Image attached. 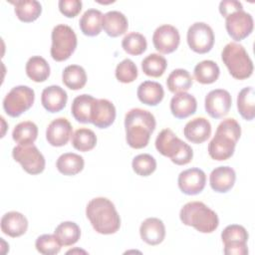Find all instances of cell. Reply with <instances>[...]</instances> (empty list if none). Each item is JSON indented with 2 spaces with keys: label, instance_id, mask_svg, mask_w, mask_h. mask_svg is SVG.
Masks as SVG:
<instances>
[{
  "label": "cell",
  "instance_id": "603a6c76",
  "mask_svg": "<svg viewBox=\"0 0 255 255\" xmlns=\"http://www.w3.org/2000/svg\"><path fill=\"white\" fill-rule=\"evenodd\" d=\"M28 229L27 218L18 211H9L1 218V230L4 234L16 238L26 233Z\"/></svg>",
  "mask_w": 255,
  "mask_h": 255
},
{
  "label": "cell",
  "instance_id": "d6a6232c",
  "mask_svg": "<svg viewBox=\"0 0 255 255\" xmlns=\"http://www.w3.org/2000/svg\"><path fill=\"white\" fill-rule=\"evenodd\" d=\"M193 84L191 75L187 70L175 69L166 79L167 89L174 94L188 91Z\"/></svg>",
  "mask_w": 255,
  "mask_h": 255
},
{
  "label": "cell",
  "instance_id": "83f0119b",
  "mask_svg": "<svg viewBox=\"0 0 255 255\" xmlns=\"http://www.w3.org/2000/svg\"><path fill=\"white\" fill-rule=\"evenodd\" d=\"M85 161L83 156L74 152L61 154L56 162V167L60 173L68 176L76 175L84 168Z\"/></svg>",
  "mask_w": 255,
  "mask_h": 255
},
{
  "label": "cell",
  "instance_id": "ffe728a7",
  "mask_svg": "<svg viewBox=\"0 0 255 255\" xmlns=\"http://www.w3.org/2000/svg\"><path fill=\"white\" fill-rule=\"evenodd\" d=\"M183 134L186 139L192 143H202L207 140L211 134V125L205 118H195L185 125Z\"/></svg>",
  "mask_w": 255,
  "mask_h": 255
},
{
  "label": "cell",
  "instance_id": "e575fe53",
  "mask_svg": "<svg viewBox=\"0 0 255 255\" xmlns=\"http://www.w3.org/2000/svg\"><path fill=\"white\" fill-rule=\"evenodd\" d=\"M38 136V127L31 121L21 122L15 126L12 137L18 144H33Z\"/></svg>",
  "mask_w": 255,
  "mask_h": 255
},
{
  "label": "cell",
  "instance_id": "4316f807",
  "mask_svg": "<svg viewBox=\"0 0 255 255\" xmlns=\"http://www.w3.org/2000/svg\"><path fill=\"white\" fill-rule=\"evenodd\" d=\"M82 33L89 37L97 36L103 28V14L97 9H88L84 12L79 21Z\"/></svg>",
  "mask_w": 255,
  "mask_h": 255
},
{
  "label": "cell",
  "instance_id": "8d00e7d4",
  "mask_svg": "<svg viewBox=\"0 0 255 255\" xmlns=\"http://www.w3.org/2000/svg\"><path fill=\"white\" fill-rule=\"evenodd\" d=\"M167 67L166 59L156 53H151L146 56L141 61V69L142 72L148 76L153 78H158L163 75Z\"/></svg>",
  "mask_w": 255,
  "mask_h": 255
},
{
  "label": "cell",
  "instance_id": "ba28073f",
  "mask_svg": "<svg viewBox=\"0 0 255 255\" xmlns=\"http://www.w3.org/2000/svg\"><path fill=\"white\" fill-rule=\"evenodd\" d=\"M35 92L28 86H16L12 88L3 100L4 112L12 117L18 118L28 111L34 104Z\"/></svg>",
  "mask_w": 255,
  "mask_h": 255
},
{
  "label": "cell",
  "instance_id": "b9f144b4",
  "mask_svg": "<svg viewBox=\"0 0 255 255\" xmlns=\"http://www.w3.org/2000/svg\"><path fill=\"white\" fill-rule=\"evenodd\" d=\"M115 75L119 82L128 84L137 78L138 72L136 65L130 59H125L117 65Z\"/></svg>",
  "mask_w": 255,
  "mask_h": 255
},
{
  "label": "cell",
  "instance_id": "30bf717a",
  "mask_svg": "<svg viewBox=\"0 0 255 255\" xmlns=\"http://www.w3.org/2000/svg\"><path fill=\"white\" fill-rule=\"evenodd\" d=\"M248 232L238 224H230L221 232V239L224 244V253L226 255H247Z\"/></svg>",
  "mask_w": 255,
  "mask_h": 255
},
{
  "label": "cell",
  "instance_id": "9a60e30c",
  "mask_svg": "<svg viewBox=\"0 0 255 255\" xmlns=\"http://www.w3.org/2000/svg\"><path fill=\"white\" fill-rule=\"evenodd\" d=\"M206 183L205 172L198 168L192 167L181 171L177 178V184L182 193L187 195H196L200 193Z\"/></svg>",
  "mask_w": 255,
  "mask_h": 255
},
{
  "label": "cell",
  "instance_id": "1f68e13d",
  "mask_svg": "<svg viewBox=\"0 0 255 255\" xmlns=\"http://www.w3.org/2000/svg\"><path fill=\"white\" fill-rule=\"evenodd\" d=\"M193 74L198 83L208 85L217 81L220 75V69L214 61L204 60L194 67Z\"/></svg>",
  "mask_w": 255,
  "mask_h": 255
},
{
  "label": "cell",
  "instance_id": "2e32d148",
  "mask_svg": "<svg viewBox=\"0 0 255 255\" xmlns=\"http://www.w3.org/2000/svg\"><path fill=\"white\" fill-rule=\"evenodd\" d=\"M116 108L107 99H96L91 114V124L99 128H107L116 120Z\"/></svg>",
  "mask_w": 255,
  "mask_h": 255
},
{
  "label": "cell",
  "instance_id": "74e56055",
  "mask_svg": "<svg viewBox=\"0 0 255 255\" xmlns=\"http://www.w3.org/2000/svg\"><path fill=\"white\" fill-rule=\"evenodd\" d=\"M72 145L79 151H89L93 149L97 144L96 133L87 128H80L72 135Z\"/></svg>",
  "mask_w": 255,
  "mask_h": 255
},
{
  "label": "cell",
  "instance_id": "836d02e7",
  "mask_svg": "<svg viewBox=\"0 0 255 255\" xmlns=\"http://www.w3.org/2000/svg\"><path fill=\"white\" fill-rule=\"evenodd\" d=\"M237 109L240 116L246 121L255 117V95L253 87L243 88L237 96Z\"/></svg>",
  "mask_w": 255,
  "mask_h": 255
},
{
  "label": "cell",
  "instance_id": "e0dca14e",
  "mask_svg": "<svg viewBox=\"0 0 255 255\" xmlns=\"http://www.w3.org/2000/svg\"><path fill=\"white\" fill-rule=\"evenodd\" d=\"M73 135V128L66 118L53 120L46 129V139L53 146H63Z\"/></svg>",
  "mask_w": 255,
  "mask_h": 255
},
{
  "label": "cell",
  "instance_id": "7bdbcfd3",
  "mask_svg": "<svg viewBox=\"0 0 255 255\" xmlns=\"http://www.w3.org/2000/svg\"><path fill=\"white\" fill-rule=\"evenodd\" d=\"M58 6L64 16L74 18L81 12L83 3L81 0H60Z\"/></svg>",
  "mask_w": 255,
  "mask_h": 255
},
{
  "label": "cell",
  "instance_id": "5b68a950",
  "mask_svg": "<svg viewBox=\"0 0 255 255\" xmlns=\"http://www.w3.org/2000/svg\"><path fill=\"white\" fill-rule=\"evenodd\" d=\"M155 148L163 156L169 157L177 165L189 163L193 157V150L189 144L181 140L171 129H162L155 138Z\"/></svg>",
  "mask_w": 255,
  "mask_h": 255
},
{
  "label": "cell",
  "instance_id": "8fae6325",
  "mask_svg": "<svg viewBox=\"0 0 255 255\" xmlns=\"http://www.w3.org/2000/svg\"><path fill=\"white\" fill-rule=\"evenodd\" d=\"M186 40L189 48L197 54L208 53L214 45L212 28L204 22H195L187 30Z\"/></svg>",
  "mask_w": 255,
  "mask_h": 255
},
{
  "label": "cell",
  "instance_id": "3957f363",
  "mask_svg": "<svg viewBox=\"0 0 255 255\" xmlns=\"http://www.w3.org/2000/svg\"><path fill=\"white\" fill-rule=\"evenodd\" d=\"M241 135V128L235 119H225L217 127L213 138L208 144V154L214 160H226L235 150Z\"/></svg>",
  "mask_w": 255,
  "mask_h": 255
},
{
  "label": "cell",
  "instance_id": "5bb4252c",
  "mask_svg": "<svg viewBox=\"0 0 255 255\" xmlns=\"http://www.w3.org/2000/svg\"><path fill=\"white\" fill-rule=\"evenodd\" d=\"M232 99L228 91L223 89H215L210 91L204 101L206 113L213 119H221L225 117L231 108Z\"/></svg>",
  "mask_w": 255,
  "mask_h": 255
},
{
  "label": "cell",
  "instance_id": "277c9868",
  "mask_svg": "<svg viewBox=\"0 0 255 255\" xmlns=\"http://www.w3.org/2000/svg\"><path fill=\"white\" fill-rule=\"evenodd\" d=\"M179 218L184 225L192 226L201 233H211L219 225L216 212L201 201H191L184 204L180 209Z\"/></svg>",
  "mask_w": 255,
  "mask_h": 255
},
{
  "label": "cell",
  "instance_id": "ac0fdd59",
  "mask_svg": "<svg viewBox=\"0 0 255 255\" xmlns=\"http://www.w3.org/2000/svg\"><path fill=\"white\" fill-rule=\"evenodd\" d=\"M139 234L146 244L151 246L158 245L165 237V226L159 218L148 217L141 222Z\"/></svg>",
  "mask_w": 255,
  "mask_h": 255
},
{
  "label": "cell",
  "instance_id": "484cf974",
  "mask_svg": "<svg viewBox=\"0 0 255 255\" xmlns=\"http://www.w3.org/2000/svg\"><path fill=\"white\" fill-rule=\"evenodd\" d=\"M95 98L88 94L77 96L72 103L71 113L74 119L81 124L91 123V114Z\"/></svg>",
  "mask_w": 255,
  "mask_h": 255
},
{
  "label": "cell",
  "instance_id": "7402d4cb",
  "mask_svg": "<svg viewBox=\"0 0 255 255\" xmlns=\"http://www.w3.org/2000/svg\"><path fill=\"white\" fill-rule=\"evenodd\" d=\"M170 112L176 119H186L195 114L197 109L196 99L186 92L175 94L170 100Z\"/></svg>",
  "mask_w": 255,
  "mask_h": 255
},
{
  "label": "cell",
  "instance_id": "44dd1931",
  "mask_svg": "<svg viewBox=\"0 0 255 255\" xmlns=\"http://www.w3.org/2000/svg\"><path fill=\"white\" fill-rule=\"evenodd\" d=\"M235 180L236 173L230 166H218L209 175V184L218 193L228 192L233 187Z\"/></svg>",
  "mask_w": 255,
  "mask_h": 255
},
{
  "label": "cell",
  "instance_id": "d6986e66",
  "mask_svg": "<svg viewBox=\"0 0 255 255\" xmlns=\"http://www.w3.org/2000/svg\"><path fill=\"white\" fill-rule=\"evenodd\" d=\"M67 92L60 86L52 85L42 91L41 103L49 113H58L62 111L67 104Z\"/></svg>",
  "mask_w": 255,
  "mask_h": 255
},
{
  "label": "cell",
  "instance_id": "6da1fadb",
  "mask_svg": "<svg viewBox=\"0 0 255 255\" xmlns=\"http://www.w3.org/2000/svg\"><path fill=\"white\" fill-rule=\"evenodd\" d=\"M156 126L154 116L139 108L129 110L125 117L126 139L128 144L135 149L143 148L148 144L151 133Z\"/></svg>",
  "mask_w": 255,
  "mask_h": 255
},
{
  "label": "cell",
  "instance_id": "7c38bea8",
  "mask_svg": "<svg viewBox=\"0 0 255 255\" xmlns=\"http://www.w3.org/2000/svg\"><path fill=\"white\" fill-rule=\"evenodd\" d=\"M254 27L253 18L244 10L236 11L225 18V28L228 35L235 41H241L248 37Z\"/></svg>",
  "mask_w": 255,
  "mask_h": 255
},
{
  "label": "cell",
  "instance_id": "4dcf8cb0",
  "mask_svg": "<svg viewBox=\"0 0 255 255\" xmlns=\"http://www.w3.org/2000/svg\"><path fill=\"white\" fill-rule=\"evenodd\" d=\"M62 81L67 88L73 91L81 90L87 83L86 71L79 65H69L63 70Z\"/></svg>",
  "mask_w": 255,
  "mask_h": 255
},
{
  "label": "cell",
  "instance_id": "4fadbf2b",
  "mask_svg": "<svg viewBox=\"0 0 255 255\" xmlns=\"http://www.w3.org/2000/svg\"><path fill=\"white\" fill-rule=\"evenodd\" d=\"M152 43L156 51L161 54H170L174 52L180 43V35L172 25L164 24L157 27L152 35Z\"/></svg>",
  "mask_w": 255,
  "mask_h": 255
},
{
  "label": "cell",
  "instance_id": "8992f818",
  "mask_svg": "<svg viewBox=\"0 0 255 255\" xmlns=\"http://www.w3.org/2000/svg\"><path fill=\"white\" fill-rule=\"evenodd\" d=\"M221 59L234 79L245 80L253 73V62L241 44H226L221 52Z\"/></svg>",
  "mask_w": 255,
  "mask_h": 255
},
{
  "label": "cell",
  "instance_id": "f546056e",
  "mask_svg": "<svg viewBox=\"0 0 255 255\" xmlns=\"http://www.w3.org/2000/svg\"><path fill=\"white\" fill-rule=\"evenodd\" d=\"M27 76L36 83L45 82L50 76V66L41 56H32L26 63Z\"/></svg>",
  "mask_w": 255,
  "mask_h": 255
},
{
  "label": "cell",
  "instance_id": "7a4b0ae2",
  "mask_svg": "<svg viewBox=\"0 0 255 255\" xmlns=\"http://www.w3.org/2000/svg\"><path fill=\"white\" fill-rule=\"evenodd\" d=\"M86 215L100 234H114L121 227V218L115 204L106 197L91 199L86 207Z\"/></svg>",
  "mask_w": 255,
  "mask_h": 255
},
{
  "label": "cell",
  "instance_id": "ab89813d",
  "mask_svg": "<svg viewBox=\"0 0 255 255\" xmlns=\"http://www.w3.org/2000/svg\"><path fill=\"white\" fill-rule=\"evenodd\" d=\"M131 166L137 175L148 176L156 169V160L148 153H140L133 157Z\"/></svg>",
  "mask_w": 255,
  "mask_h": 255
},
{
  "label": "cell",
  "instance_id": "d4e9b609",
  "mask_svg": "<svg viewBox=\"0 0 255 255\" xmlns=\"http://www.w3.org/2000/svg\"><path fill=\"white\" fill-rule=\"evenodd\" d=\"M128 27V21L120 11H109L103 15V29L110 37H119L125 34Z\"/></svg>",
  "mask_w": 255,
  "mask_h": 255
},
{
  "label": "cell",
  "instance_id": "ee69618b",
  "mask_svg": "<svg viewBox=\"0 0 255 255\" xmlns=\"http://www.w3.org/2000/svg\"><path fill=\"white\" fill-rule=\"evenodd\" d=\"M243 10L242 3L236 0H223L219 3V12L220 14L226 18L228 15Z\"/></svg>",
  "mask_w": 255,
  "mask_h": 255
},
{
  "label": "cell",
  "instance_id": "f35d334b",
  "mask_svg": "<svg viewBox=\"0 0 255 255\" xmlns=\"http://www.w3.org/2000/svg\"><path fill=\"white\" fill-rule=\"evenodd\" d=\"M122 47L128 54L138 56L146 50L147 42L142 34L137 32H130L127 34L122 40Z\"/></svg>",
  "mask_w": 255,
  "mask_h": 255
},
{
  "label": "cell",
  "instance_id": "cb8c5ba5",
  "mask_svg": "<svg viewBox=\"0 0 255 255\" xmlns=\"http://www.w3.org/2000/svg\"><path fill=\"white\" fill-rule=\"evenodd\" d=\"M136 95L142 104L155 107L162 101L164 97V90L157 82L144 81L138 86Z\"/></svg>",
  "mask_w": 255,
  "mask_h": 255
},
{
  "label": "cell",
  "instance_id": "d590c367",
  "mask_svg": "<svg viewBox=\"0 0 255 255\" xmlns=\"http://www.w3.org/2000/svg\"><path fill=\"white\" fill-rule=\"evenodd\" d=\"M54 234L58 237L63 246H71L79 241L81 237V229L77 223L73 221H65L56 227Z\"/></svg>",
  "mask_w": 255,
  "mask_h": 255
},
{
  "label": "cell",
  "instance_id": "9c48e42d",
  "mask_svg": "<svg viewBox=\"0 0 255 255\" xmlns=\"http://www.w3.org/2000/svg\"><path fill=\"white\" fill-rule=\"evenodd\" d=\"M12 156L29 174H39L45 169V157L34 144L16 145L12 150Z\"/></svg>",
  "mask_w": 255,
  "mask_h": 255
},
{
  "label": "cell",
  "instance_id": "52a82bcc",
  "mask_svg": "<svg viewBox=\"0 0 255 255\" xmlns=\"http://www.w3.org/2000/svg\"><path fill=\"white\" fill-rule=\"evenodd\" d=\"M51 40L50 54L57 62L68 60L75 52L78 44L75 31L66 24H59L53 28Z\"/></svg>",
  "mask_w": 255,
  "mask_h": 255
},
{
  "label": "cell",
  "instance_id": "f1b7e54d",
  "mask_svg": "<svg viewBox=\"0 0 255 255\" xmlns=\"http://www.w3.org/2000/svg\"><path fill=\"white\" fill-rule=\"evenodd\" d=\"M17 18L25 23H30L39 18L42 13V5L36 0H18L11 2Z\"/></svg>",
  "mask_w": 255,
  "mask_h": 255
},
{
  "label": "cell",
  "instance_id": "60d3db41",
  "mask_svg": "<svg viewBox=\"0 0 255 255\" xmlns=\"http://www.w3.org/2000/svg\"><path fill=\"white\" fill-rule=\"evenodd\" d=\"M63 245L55 234H43L36 239L35 247L38 252L44 255L58 254Z\"/></svg>",
  "mask_w": 255,
  "mask_h": 255
}]
</instances>
